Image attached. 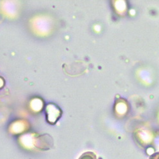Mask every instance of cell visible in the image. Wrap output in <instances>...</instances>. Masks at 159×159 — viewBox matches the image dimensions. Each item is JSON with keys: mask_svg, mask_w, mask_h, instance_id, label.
I'll return each instance as SVG.
<instances>
[{"mask_svg": "<svg viewBox=\"0 0 159 159\" xmlns=\"http://www.w3.org/2000/svg\"><path fill=\"white\" fill-rule=\"evenodd\" d=\"M78 159H97L96 155L93 152H85Z\"/></svg>", "mask_w": 159, "mask_h": 159, "instance_id": "cell-1", "label": "cell"}]
</instances>
